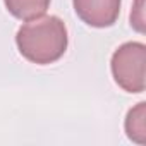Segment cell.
Segmentation results:
<instances>
[{
    "instance_id": "obj_4",
    "label": "cell",
    "mask_w": 146,
    "mask_h": 146,
    "mask_svg": "<svg viewBox=\"0 0 146 146\" xmlns=\"http://www.w3.org/2000/svg\"><path fill=\"white\" fill-rule=\"evenodd\" d=\"M52 0H4L7 11L19 21H31L45 16Z\"/></svg>"
},
{
    "instance_id": "obj_6",
    "label": "cell",
    "mask_w": 146,
    "mask_h": 146,
    "mask_svg": "<svg viewBox=\"0 0 146 146\" xmlns=\"http://www.w3.org/2000/svg\"><path fill=\"white\" fill-rule=\"evenodd\" d=\"M143 7H144V0H136L134 7L131 11V26L143 33L144 31V16H143Z\"/></svg>"
},
{
    "instance_id": "obj_1",
    "label": "cell",
    "mask_w": 146,
    "mask_h": 146,
    "mask_svg": "<svg viewBox=\"0 0 146 146\" xmlns=\"http://www.w3.org/2000/svg\"><path fill=\"white\" fill-rule=\"evenodd\" d=\"M16 45L26 60L36 65L53 64L60 60L67 50V26L57 16H40L24 21L17 29Z\"/></svg>"
},
{
    "instance_id": "obj_3",
    "label": "cell",
    "mask_w": 146,
    "mask_h": 146,
    "mask_svg": "<svg viewBox=\"0 0 146 146\" xmlns=\"http://www.w3.org/2000/svg\"><path fill=\"white\" fill-rule=\"evenodd\" d=\"M122 0H72L78 17L91 28H110L120 16Z\"/></svg>"
},
{
    "instance_id": "obj_5",
    "label": "cell",
    "mask_w": 146,
    "mask_h": 146,
    "mask_svg": "<svg viewBox=\"0 0 146 146\" xmlns=\"http://www.w3.org/2000/svg\"><path fill=\"white\" fill-rule=\"evenodd\" d=\"M125 134L131 141L137 144L146 143V103L141 102L134 108H131L125 115Z\"/></svg>"
},
{
    "instance_id": "obj_2",
    "label": "cell",
    "mask_w": 146,
    "mask_h": 146,
    "mask_svg": "<svg viewBox=\"0 0 146 146\" xmlns=\"http://www.w3.org/2000/svg\"><path fill=\"white\" fill-rule=\"evenodd\" d=\"M144 65H146V45L141 41H127L120 45L110 60L113 81L127 93L144 91Z\"/></svg>"
}]
</instances>
